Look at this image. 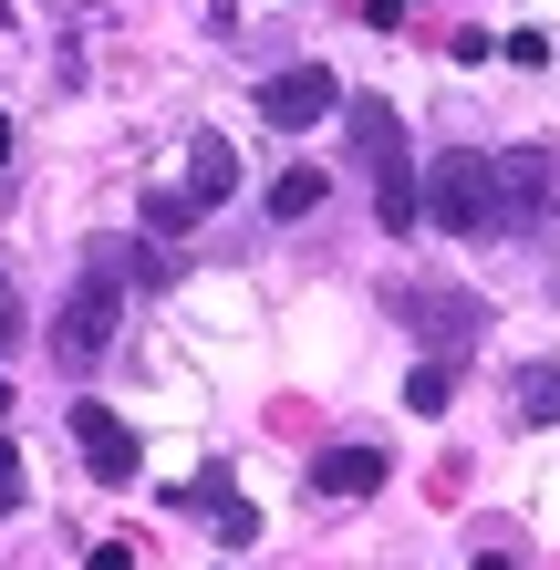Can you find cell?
<instances>
[{
  "mask_svg": "<svg viewBox=\"0 0 560 570\" xmlns=\"http://www.w3.org/2000/svg\"><path fill=\"white\" fill-rule=\"evenodd\" d=\"M425 218L446 228V239H499L509 228V208H499V156H436L425 166Z\"/></svg>",
  "mask_w": 560,
  "mask_h": 570,
  "instance_id": "obj_1",
  "label": "cell"
},
{
  "mask_svg": "<svg viewBox=\"0 0 560 570\" xmlns=\"http://www.w3.org/2000/svg\"><path fill=\"white\" fill-rule=\"evenodd\" d=\"M353 146H364L374 166V218H384V239H415V208H425V187H415V166H405V125H394V105H353Z\"/></svg>",
  "mask_w": 560,
  "mask_h": 570,
  "instance_id": "obj_2",
  "label": "cell"
},
{
  "mask_svg": "<svg viewBox=\"0 0 560 570\" xmlns=\"http://www.w3.org/2000/svg\"><path fill=\"white\" fill-rule=\"evenodd\" d=\"M115 312H125V291H115V249H94L83 271H73V291H62V322H52V363H62V374L105 363V343H115Z\"/></svg>",
  "mask_w": 560,
  "mask_h": 570,
  "instance_id": "obj_3",
  "label": "cell"
},
{
  "mask_svg": "<svg viewBox=\"0 0 560 570\" xmlns=\"http://www.w3.org/2000/svg\"><path fill=\"white\" fill-rule=\"evenodd\" d=\"M73 456L94 466V488H136V466H146L136 425H125V415H105V405H73Z\"/></svg>",
  "mask_w": 560,
  "mask_h": 570,
  "instance_id": "obj_4",
  "label": "cell"
},
{
  "mask_svg": "<svg viewBox=\"0 0 560 570\" xmlns=\"http://www.w3.org/2000/svg\"><path fill=\"white\" fill-rule=\"evenodd\" d=\"M343 105V83L322 73V62H291V73H271L259 83V125H281V136H302V125H322Z\"/></svg>",
  "mask_w": 560,
  "mask_h": 570,
  "instance_id": "obj_5",
  "label": "cell"
},
{
  "mask_svg": "<svg viewBox=\"0 0 560 570\" xmlns=\"http://www.w3.org/2000/svg\"><path fill=\"white\" fill-rule=\"evenodd\" d=\"M405 312H415V332H425V343H436L446 363L468 353V343H478V322H488L468 291H405Z\"/></svg>",
  "mask_w": 560,
  "mask_h": 570,
  "instance_id": "obj_6",
  "label": "cell"
},
{
  "mask_svg": "<svg viewBox=\"0 0 560 570\" xmlns=\"http://www.w3.org/2000/svg\"><path fill=\"white\" fill-rule=\"evenodd\" d=\"M384 488V446H322L312 456V498H374Z\"/></svg>",
  "mask_w": 560,
  "mask_h": 570,
  "instance_id": "obj_7",
  "label": "cell"
},
{
  "mask_svg": "<svg viewBox=\"0 0 560 570\" xmlns=\"http://www.w3.org/2000/svg\"><path fill=\"white\" fill-rule=\"evenodd\" d=\"M218 197H239V156H228V136H197L187 146V208H218Z\"/></svg>",
  "mask_w": 560,
  "mask_h": 570,
  "instance_id": "obj_8",
  "label": "cell"
},
{
  "mask_svg": "<svg viewBox=\"0 0 560 570\" xmlns=\"http://www.w3.org/2000/svg\"><path fill=\"white\" fill-rule=\"evenodd\" d=\"M322 197H333V177H322V166H281V177H271V218H312Z\"/></svg>",
  "mask_w": 560,
  "mask_h": 570,
  "instance_id": "obj_9",
  "label": "cell"
},
{
  "mask_svg": "<svg viewBox=\"0 0 560 570\" xmlns=\"http://www.w3.org/2000/svg\"><path fill=\"white\" fill-rule=\"evenodd\" d=\"M519 425H560V363H519Z\"/></svg>",
  "mask_w": 560,
  "mask_h": 570,
  "instance_id": "obj_10",
  "label": "cell"
},
{
  "mask_svg": "<svg viewBox=\"0 0 560 570\" xmlns=\"http://www.w3.org/2000/svg\"><path fill=\"white\" fill-rule=\"evenodd\" d=\"M446 394H456V363H446V353L405 374V405H415V415H446Z\"/></svg>",
  "mask_w": 560,
  "mask_h": 570,
  "instance_id": "obj_11",
  "label": "cell"
},
{
  "mask_svg": "<svg viewBox=\"0 0 560 570\" xmlns=\"http://www.w3.org/2000/svg\"><path fill=\"white\" fill-rule=\"evenodd\" d=\"M187 228H197V208H187V187H177V197L156 187V197H146V239H187Z\"/></svg>",
  "mask_w": 560,
  "mask_h": 570,
  "instance_id": "obj_12",
  "label": "cell"
},
{
  "mask_svg": "<svg viewBox=\"0 0 560 570\" xmlns=\"http://www.w3.org/2000/svg\"><path fill=\"white\" fill-rule=\"evenodd\" d=\"M208 519H218V540H228V550H249V540H259V509H249V498H228V488H218V509H208Z\"/></svg>",
  "mask_w": 560,
  "mask_h": 570,
  "instance_id": "obj_13",
  "label": "cell"
},
{
  "mask_svg": "<svg viewBox=\"0 0 560 570\" xmlns=\"http://www.w3.org/2000/svg\"><path fill=\"white\" fill-rule=\"evenodd\" d=\"M21 498H31V478H21V446H11V435H0V519H11Z\"/></svg>",
  "mask_w": 560,
  "mask_h": 570,
  "instance_id": "obj_14",
  "label": "cell"
},
{
  "mask_svg": "<svg viewBox=\"0 0 560 570\" xmlns=\"http://www.w3.org/2000/svg\"><path fill=\"white\" fill-rule=\"evenodd\" d=\"M11 343H21V291L0 281V353H11Z\"/></svg>",
  "mask_w": 560,
  "mask_h": 570,
  "instance_id": "obj_15",
  "label": "cell"
},
{
  "mask_svg": "<svg viewBox=\"0 0 560 570\" xmlns=\"http://www.w3.org/2000/svg\"><path fill=\"white\" fill-rule=\"evenodd\" d=\"M83 570H136V560H125V550H115V540H105V550H94V560H83Z\"/></svg>",
  "mask_w": 560,
  "mask_h": 570,
  "instance_id": "obj_16",
  "label": "cell"
},
{
  "mask_svg": "<svg viewBox=\"0 0 560 570\" xmlns=\"http://www.w3.org/2000/svg\"><path fill=\"white\" fill-rule=\"evenodd\" d=\"M0 166H11V105H0Z\"/></svg>",
  "mask_w": 560,
  "mask_h": 570,
  "instance_id": "obj_17",
  "label": "cell"
},
{
  "mask_svg": "<svg viewBox=\"0 0 560 570\" xmlns=\"http://www.w3.org/2000/svg\"><path fill=\"white\" fill-rule=\"evenodd\" d=\"M468 570H519V560H499V550H488V560H468Z\"/></svg>",
  "mask_w": 560,
  "mask_h": 570,
  "instance_id": "obj_18",
  "label": "cell"
},
{
  "mask_svg": "<svg viewBox=\"0 0 560 570\" xmlns=\"http://www.w3.org/2000/svg\"><path fill=\"white\" fill-rule=\"evenodd\" d=\"M0 415H11V384H0Z\"/></svg>",
  "mask_w": 560,
  "mask_h": 570,
  "instance_id": "obj_19",
  "label": "cell"
},
{
  "mask_svg": "<svg viewBox=\"0 0 560 570\" xmlns=\"http://www.w3.org/2000/svg\"><path fill=\"white\" fill-rule=\"evenodd\" d=\"M0 21H11V0H0Z\"/></svg>",
  "mask_w": 560,
  "mask_h": 570,
  "instance_id": "obj_20",
  "label": "cell"
}]
</instances>
